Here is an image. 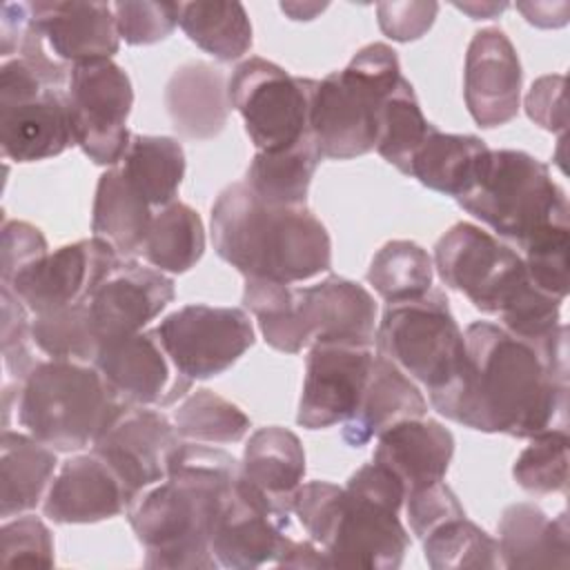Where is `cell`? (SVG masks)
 <instances>
[{
    "label": "cell",
    "mask_w": 570,
    "mask_h": 570,
    "mask_svg": "<svg viewBox=\"0 0 570 570\" xmlns=\"http://www.w3.org/2000/svg\"><path fill=\"white\" fill-rule=\"evenodd\" d=\"M463 338V374L439 414L517 439L568 430V379L557 376L530 343L488 321L468 325Z\"/></svg>",
    "instance_id": "6da1fadb"
},
{
    "label": "cell",
    "mask_w": 570,
    "mask_h": 570,
    "mask_svg": "<svg viewBox=\"0 0 570 570\" xmlns=\"http://www.w3.org/2000/svg\"><path fill=\"white\" fill-rule=\"evenodd\" d=\"M240 472V463L225 450L180 443L169 459L167 479L127 505L129 525L145 548L142 563L169 570L216 568L209 548L214 519Z\"/></svg>",
    "instance_id": "7a4b0ae2"
},
{
    "label": "cell",
    "mask_w": 570,
    "mask_h": 570,
    "mask_svg": "<svg viewBox=\"0 0 570 570\" xmlns=\"http://www.w3.org/2000/svg\"><path fill=\"white\" fill-rule=\"evenodd\" d=\"M212 240L245 278L289 285L332 267L330 234L305 205H267L245 183L225 187L214 200Z\"/></svg>",
    "instance_id": "3957f363"
},
{
    "label": "cell",
    "mask_w": 570,
    "mask_h": 570,
    "mask_svg": "<svg viewBox=\"0 0 570 570\" xmlns=\"http://www.w3.org/2000/svg\"><path fill=\"white\" fill-rule=\"evenodd\" d=\"M125 410L94 363L40 361L16 394L18 423L58 452L94 445Z\"/></svg>",
    "instance_id": "277c9868"
},
{
    "label": "cell",
    "mask_w": 570,
    "mask_h": 570,
    "mask_svg": "<svg viewBox=\"0 0 570 570\" xmlns=\"http://www.w3.org/2000/svg\"><path fill=\"white\" fill-rule=\"evenodd\" d=\"M396 51L385 42L363 47L345 69L314 80L309 134L321 158L350 160L376 147L379 116L401 82Z\"/></svg>",
    "instance_id": "5b68a950"
},
{
    "label": "cell",
    "mask_w": 570,
    "mask_h": 570,
    "mask_svg": "<svg viewBox=\"0 0 570 570\" xmlns=\"http://www.w3.org/2000/svg\"><path fill=\"white\" fill-rule=\"evenodd\" d=\"M456 203L517 252L552 227H568L570 214L548 165L519 149H490L474 187Z\"/></svg>",
    "instance_id": "8992f818"
},
{
    "label": "cell",
    "mask_w": 570,
    "mask_h": 570,
    "mask_svg": "<svg viewBox=\"0 0 570 570\" xmlns=\"http://www.w3.org/2000/svg\"><path fill=\"white\" fill-rule=\"evenodd\" d=\"M376 354L428 390L439 412L456 390L465 365V338L441 289L390 303L376 325Z\"/></svg>",
    "instance_id": "52a82bcc"
},
{
    "label": "cell",
    "mask_w": 570,
    "mask_h": 570,
    "mask_svg": "<svg viewBox=\"0 0 570 570\" xmlns=\"http://www.w3.org/2000/svg\"><path fill=\"white\" fill-rule=\"evenodd\" d=\"M403 483L383 465L358 468L343 488L332 534L323 548L330 568L394 570L403 563L410 534L399 519Z\"/></svg>",
    "instance_id": "ba28073f"
},
{
    "label": "cell",
    "mask_w": 570,
    "mask_h": 570,
    "mask_svg": "<svg viewBox=\"0 0 570 570\" xmlns=\"http://www.w3.org/2000/svg\"><path fill=\"white\" fill-rule=\"evenodd\" d=\"M434 267L485 314L501 316L532 287L521 254L472 223H456L439 238Z\"/></svg>",
    "instance_id": "9c48e42d"
},
{
    "label": "cell",
    "mask_w": 570,
    "mask_h": 570,
    "mask_svg": "<svg viewBox=\"0 0 570 570\" xmlns=\"http://www.w3.org/2000/svg\"><path fill=\"white\" fill-rule=\"evenodd\" d=\"M312 89V78H296L265 58L240 62L227 82L229 102L258 151L287 149L309 134Z\"/></svg>",
    "instance_id": "30bf717a"
},
{
    "label": "cell",
    "mask_w": 570,
    "mask_h": 570,
    "mask_svg": "<svg viewBox=\"0 0 570 570\" xmlns=\"http://www.w3.org/2000/svg\"><path fill=\"white\" fill-rule=\"evenodd\" d=\"M67 105L76 145L102 167L120 165L131 134V80L111 58L71 65Z\"/></svg>",
    "instance_id": "8fae6325"
},
{
    "label": "cell",
    "mask_w": 570,
    "mask_h": 570,
    "mask_svg": "<svg viewBox=\"0 0 570 570\" xmlns=\"http://www.w3.org/2000/svg\"><path fill=\"white\" fill-rule=\"evenodd\" d=\"M156 334L178 372L191 381L223 374L254 345L252 321L240 307L185 305L167 314Z\"/></svg>",
    "instance_id": "7c38bea8"
},
{
    "label": "cell",
    "mask_w": 570,
    "mask_h": 570,
    "mask_svg": "<svg viewBox=\"0 0 570 570\" xmlns=\"http://www.w3.org/2000/svg\"><path fill=\"white\" fill-rule=\"evenodd\" d=\"M289 514L292 510L276 503L240 472L214 519L209 537L214 559L234 570L276 563L289 537Z\"/></svg>",
    "instance_id": "4fadbf2b"
},
{
    "label": "cell",
    "mask_w": 570,
    "mask_h": 570,
    "mask_svg": "<svg viewBox=\"0 0 570 570\" xmlns=\"http://www.w3.org/2000/svg\"><path fill=\"white\" fill-rule=\"evenodd\" d=\"M120 261L107 240L94 236L62 245L2 285L11 287L31 314H45L87 303Z\"/></svg>",
    "instance_id": "5bb4252c"
},
{
    "label": "cell",
    "mask_w": 570,
    "mask_h": 570,
    "mask_svg": "<svg viewBox=\"0 0 570 570\" xmlns=\"http://www.w3.org/2000/svg\"><path fill=\"white\" fill-rule=\"evenodd\" d=\"M372 361L370 345L312 343L296 423L305 430H323L350 421L361 403Z\"/></svg>",
    "instance_id": "9a60e30c"
},
{
    "label": "cell",
    "mask_w": 570,
    "mask_h": 570,
    "mask_svg": "<svg viewBox=\"0 0 570 570\" xmlns=\"http://www.w3.org/2000/svg\"><path fill=\"white\" fill-rule=\"evenodd\" d=\"M176 425L154 407H129L91 445L120 479L127 505L147 488L167 479V465L180 445Z\"/></svg>",
    "instance_id": "2e32d148"
},
{
    "label": "cell",
    "mask_w": 570,
    "mask_h": 570,
    "mask_svg": "<svg viewBox=\"0 0 570 570\" xmlns=\"http://www.w3.org/2000/svg\"><path fill=\"white\" fill-rule=\"evenodd\" d=\"M94 365L129 407H167L191 387V379L171 363L156 330L100 345Z\"/></svg>",
    "instance_id": "e0dca14e"
},
{
    "label": "cell",
    "mask_w": 570,
    "mask_h": 570,
    "mask_svg": "<svg viewBox=\"0 0 570 570\" xmlns=\"http://www.w3.org/2000/svg\"><path fill=\"white\" fill-rule=\"evenodd\" d=\"M176 287L165 272L122 258L89 296V316L100 345L142 332L174 301Z\"/></svg>",
    "instance_id": "ac0fdd59"
},
{
    "label": "cell",
    "mask_w": 570,
    "mask_h": 570,
    "mask_svg": "<svg viewBox=\"0 0 570 570\" xmlns=\"http://www.w3.org/2000/svg\"><path fill=\"white\" fill-rule=\"evenodd\" d=\"M523 71L510 38L488 27L472 36L465 53L463 96L479 127L492 129L519 114Z\"/></svg>",
    "instance_id": "d6986e66"
},
{
    "label": "cell",
    "mask_w": 570,
    "mask_h": 570,
    "mask_svg": "<svg viewBox=\"0 0 570 570\" xmlns=\"http://www.w3.org/2000/svg\"><path fill=\"white\" fill-rule=\"evenodd\" d=\"M31 22L58 62L111 58L120 47L114 7L107 2H29Z\"/></svg>",
    "instance_id": "ffe728a7"
},
{
    "label": "cell",
    "mask_w": 570,
    "mask_h": 570,
    "mask_svg": "<svg viewBox=\"0 0 570 570\" xmlns=\"http://www.w3.org/2000/svg\"><path fill=\"white\" fill-rule=\"evenodd\" d=\"M2 154L16 163L53 158L76 145L67 89L0 100Z\"/></svg>",
    "instance_id": "44dd1931"
},
{
    "label": "cell",
    "mask_w": 570,
    "mask_h": 570,
    "mask_svg": "<svg viewBox=\"0 0 570 570\" xmlns=\"http://www.w3.org/2000/svg\"><path fill=\"white\" fill-rule=\"evenodd\" d=\"M294 289L309 345L316 341L374 345L376 303L363 285L327 276L316 285Z\"/></svg>",
    "instance_id": "7402d4cb"
},
{
    "label": "cell",
    "mask_w": 570,
    "mask_h": 570,
    "mask_svg": "<svg viewBox=\"0 0 570 570\" xmlns=\"http://www.w3.org/2000/svg\"><path fill=\"white\" fill-rule=\"evenodd\" d=\"M122 510L125 488L96 452L67 459L45 499V517L53 523H98Z\"/></svg>",
    "instance_id": "603a6c76"
},
{
    "label": "cell",
    "mask_w": 570,
    "mask_h": 570,
    "mask_svg": "<svg viewBox=\"0 0 570 570\" xmlns=\"http://www.w3.org/2000/svg\"><path fill=\"white\" fill-rule=\"evenodd\" d=\"M374 463L387 468L407 492L445 479L454 454V436L432 419H407L376 436Z\"/></svg>",
    "instance_id": "cb8c5ba5"
},
{
    "label": "cell",
    "mask_w": 570,
    "mask_h": 570,
    "mask_svg": "<svg viewBox=\"0 0 570 570\" xmlns=\"http://www.w3.org/2000/svg\"><path fill=\"white\" fill-rule=\"evenodd\" d=\"M227 78L209 62L180 65L165 87V105L174 129L191 140L218 136L229 116Z\"/></svg>",
    "instance_id": "d4e9b609"
},
{
    "label": "cell",
    "mask_w": 570,
    "mask_h": 570,
    "mask_svg": "<svg viewBox=\"0 0 570 570\" xmlns=\"http://www.w3.org/2000/svg\"><path fill=\"white\" fill-rule=\"evenodd\" d=\"M425 412L428 401L416 383L394 363L374 354L361 403L354 416L343 423V439L347 445L361 448L394 423L421 419Z\"/></svg>",
    "instance_id": "484cf974"
},
{
    "label": "cell",
    "mask_w": 570,
    "mask_h": 570,
    "mask_svg": "<svg viewBox=\"0 0 570 570\" xmlns=\"http://www.w3.org/2000/svg\"><path fill=\"white\" fill-rule=\"evenodd\" d=\"M499 554L503 568L570 566L568 514L548 517L534 503H512L499 519Z\"/></svg>",
    "instance_id": "4316f807"
},
{
    "label": "cell",
    "mask_w": 570,
    "mask_h": 570,
    "mask_svg": "<svg viewBox=\"0 0 570 570\" xmlns=\"http://www.w3.org/2000/svg\"><path fill=\"white\" fill-rule=\"evenodd\" d=\"M488 151L490 147L476 136L443 134L434 127L414 151L407 176L428 189L461 198L474 187Z\"/></svg>",
    "instance_id": "83f0119b"
},
{
    "label": "cell",
    "mask_w": 570,
    "mask_h": 570,
    "mask_svg": "<svg viewBox=\"0 0 570 570\" xmlns=\"http://www.w3.org/2000/svg\"><path fill=\"white\" fill-rule=\"evenodd\" d=\"M154 207L129 185L120 167L107 169L96 185L91 232L107 240L120 258L142 254V245L154 218Z\"/></svg>",
    "instance_id": "f1b7e54d"
},
{
    "label": "cell",
    "mask_w": 570,
    "mask_h": 570,
    "mask_svg": "<svg viewBox=\"0 0 570 570\" xmlns=\"http://www.w3.org/2000/svg\"><path fill=\"white\" fill-rule=\"evenodd\" d=\"M58 465L56 450L36 436L2 430L0 439V514L20 517L33 510Z\"/></svg>",
    "instance_id": "f546056e"
},
{
    "label": "cell",
    "mask_w": 570,
    "mask_h": 570,
    "mask_svg": "<svg viewBox=\"0 0 570 570\" xmlns=\"http://www.w3.org/2000/svg\"><path fill=\"white\" fill-rule=\"evenodd\" d=\"M240 468L267 497L292 510V497L305 476V450L292 430L261 428L249 436Z\"/></svg>",
    "instance_id": "4dcf8cb0"
},
{
    "label": "cell",
    "mask_w": 570,
    "mask_h": 570,
    "mask_svg": "<svg viewBox=\"0 0 570 570\" xmlns=\"http://www.w3.org/2000/svg\"><path fill=\"white\" fill-rule=\"evenodd\" d=\"M318 163L321 151L312 134H305L287 149L256 151L245 185L267 205L303 207Z\"/></svg>",
    "instance_id": "1f68e13d"
},
{
    "label": "cell",
    "mask_w": 570,
    "mask_h": 570,
    "mask_svg": "<svg viewBox=\"0 0 570 570\" xmlns=\"http://www.w3.org/2000/svg\"><path fill=\"white\" fill-rule=\"evenodd\" d=\"M116 167L151 207L160 209L176 200L185 176V151L176 138L134 134Z\"/></svg>",
    "instance_id": "d6a6232c"
},
{
    "label": "cell",
    "mask_w": 570,
    "mask_h": 570,
    "mask_svg": "<svg viewBox=\"0 0 570 570\" xmlns=\"http://www.w3.org/2000/svg\"><path fill=\"white\" fill-rule=\"evenodd\" d=\"M205 252V227L196 209L174 200L154 212L142 256L158 272L185 274Z\"/></svg>",
    "instance_id": "836d02e7"
},
{
    "label": "cell",
    "mask_w": 570,
    "mask_h": 570,
    "mask_svg": "<svg viewBox=\"0 0 570 570\" xmlns=\"http://www.w3.org/2000/svg\"><path fill=\"white\" fill-rule=\"evenodd\" d=\"M178 24L220 62L238 60L252 47V24L240 2H180Z\"/></svg>",
    "instance_id": "e575fe53"
},
{
    "label": "cell",
    "mask_w": 570,
    "mask_h": 570,
    "mask_svg": "<svg viewBox=\"0 0 570 570\" xmlns=\"http://www.w3.org/2000/svg\"><path fill=\"white\" fill-rule=\"evenodd\" d=\"M243 303L256 316L269 347L298 354L309 345L294 287L265 278H245Z\"/></svg>",
    "instance_id": "d590c367"
},
{
    "label": "cell",
    "mask_w": 570,
    "mask_h": 570,
    "mask_svg": "<svg viewBox=\"0 0 570 570\" xmlns=\"http://www.w3.org/2000/svg\"><path fill=\"white\" fill-rule=\"evenodd\" d=\"M434 263L430 254L412 240H390L372 258L367 281L390 305L414 301L432 289Z\"/></svg>",
    "instance_id": "8d00e7d4"
},
{
    "label": "cell",
    "mask_w": 570,
    "mask_h": 570,
    "mask_svg": "<svg viewBox=\"0 0 570 570\" xmlns=\"http://www.w3.org/2000/svg\"><path fill=\"white\" fill-rule=\"evenodd\" d=\"M421 541L425 561L434 570H494L503 566L499 543L465 514L441 523Z\"/></svg>",
    "instance_id": "74e56055"
},
{
    "label": "cell",
    "mask_w": 570,
    "mask_h": 570,
    "mask_svg": "<svg viewBox=\"0 0 570 570\" xmlns=\"http://www.w3.org/2000/svg\"><path fill=\"white\" fill-rule=\"evenodd\" d=\"M432 129L434 125L423 116L412 85L401 78L396 89L383 102L379 116V140L374 149L401 174H407L414 151Z\"/></svg>",
    "instance_id": "f35d334b"
},
{
    "label": "cell",
    "mask_w": 570,
    "mask_h": 570,
    "mask_svg": "<svg viewBox=\"0 0 570 570\" xmlns=\"http://www.w3.org/2000/svg\"><path fill=\"white\" fill-rule=\"evenodd\" d=\"M31 338L33 345L53 361L94 363L100 350L87 303L33 314Z\"/></svg>",
    "instance_id": "ab89813d"
},
{
    "label": "cell",
    "mask_w": 570,
    "mask_h": 570,
    "mask_svg": "<svg viewBox=\"0 0 570 570\" xmlns=\"http://www.w3.org/2000/svg\"><path fill=\"white\" fill-rule=\"evenodd\" d=\"M174 425L185 441L236 443L247 434L249 416L232 401L203 387L174 410Z\"/></svg>",
    "instance_id": "60d3db41"
},
{
    "label": "cell",
    "mask_w": 570,
    "mask_h": 570,
    "mask_svg": "<svg viewBox=\"0 0 570 570\" xmlns=\"http://www.w3.org/2000/svg\"><path fill=\"white\" fill-rule=\"evenodd\" d=\"M568 430H550L530 439L514 461L512 476L530 494H566L568 488Z\"/></svg>",
    "instance_id": "b9f144b4"
},
{
    "label": "cell",
    "mask_w": 570,
    "mask_h": 570,
    "mask_svg": "<svg viewBox=\"0 0 570 570\" xmlns=\"http://www.w3.org/2000/svg\"><path fill=\"white\" fill-rule=\"evenodd\" d=\"M568 249L570 225L539 234L519 252L532 285L561 301L568 294Z\"/></svg>",
    "instance_id": "7bdbcfd3"
},
{
    "label": "cell",
    "mask_w": 570,
    "mask_h": 570,
    "mask_svg": "<svg viewBox=\"0 0 570 570\" xmlns=\"http://www.w3.org/2000/svg\"><path fill=\"white\" fill-rule=\"evenodd\" d=\"M0 563L7 568H51L53 539L49 528L33 514L4 521L0 530Z\"/></svg>",
    "instance_id": "ee69618b"
},
{
    "label": "cell",
    "mask_w": 570,
    "mask_h": 570,
    "mask_svg": "<svg viewBox=\"0 0 570 570\" xmlns=\"http://www.w3.org/2000/svg\"><path fill=\"white\" fill-rule=\"evenodd\" d=\"M116 29L127 45H154L178 24L180 2H114Z\"/></svg>",
    "instance_id": "f6af8a7d"
},
{
    "label": "cell",
    "mask_w": 570,
    "mask_h": 570,
    "mask_svg": "<svg viewBox=\"0 0 570 570\" xmlns=\"http://www.w3.org/2000/svg\"><path fill=\"white\" fill-rule=\"evenodd\" d=\"M31 321L24 303L13 294L11 287L2 285V356L7 372L22 383L31 370L40 363L33 356Z\"/></svg>",
    "instance_id": "bcb514c9"
},
{
    "label": "cell",
    "mask_w": 570,
    "mask_h": 570,
    "mask_svg": "<svg viewBox=\"0 0 570 570\" xmlns=\"http://www.w3.org/2000/svg\"><path fill=\"white\" fill-rule=\"evenodd\" d=\"M343 488L327 481L301 483L292 497V512L298 517L307 537L323 550L338 512Z\"/></svg>",
    "instance_id": "7dc6e473"
},
{
    "label": "cell",
    "mask_w": 570,
    "mask_h": 570,
    "mask_svg": "<svg viewBox=\"0 0 570 570\" xmlns=\"http://www.w3.org/2000/svg\"><path fill=\"white\" fill-rule=\"evenodd\" d=\"M403 503L407 510L410 530L416 534V539H423L441 523L465 514L456 494L443 481L407 492Z\"/></svg>",
    "instance_id": "c3c4849f"
},
{
    "label": "cell",
    "mask_w": 570,
    "mask_h": 570,
    "mask_svg": "<svg viewBox=\"0 0 570 570\" xmlns=\"http://www.w3.org/2000/svg\"><path fill=\"white\" fill-rule=\"evenodd\" d=\"M47 254V240L38 227L24 220L2 223V283H9L16 274H20Z\"/></svg>",
    "instance_id": "681fc988"
},
{
    "label": "cell",
    "mask_w": 570,
    "mask_h": 570,
    "mask_svg": "<svg viewBox=\"0 0 570 570\" xmlns=\"http://www.w3.org/2000/svg\"><path fill=\"white\" fill-rule=\"evenodd\" d=\"M525 111L539 127L566 136L568 109H566V76H541L532 82L525 96Z\"/></svg>",
    "instance_id": "f907efd6"
},
{
    "label": "cell",
    "mask_w": 570,
    "mask_h": 570,
    "mask_svg": "<svg viewBox=\"0 0 570 570\" xmlns=\"http://www.w3.org/2000/svg\"><path fill=\"white\" fill-rule=\"evenodd\" d=\"M379 27L381 31L396 40L410 42L421 38L434 22L439 13L436 2H379Z\"/></svg>",
    "instance_id": "816d5d0a"
},
{
    "label": "cell",
    "mask_w": 570,
    "mask_h": 570,
    "mask_svg": "<svg viewBox=\"0 0 570 570\" xmlns=\"http://www.w3.org/2000/svg\"><path fill=\"white\" fill-rule=\"evenodd\" d=\"M31 13L29 2H4L0 9V38H2V56L9 60V56L20 51V45L29 31Z\"/></svg>",
    "instance_id": "f5cc1de1"
},
{
    "label": "cell",
    "mask_w": 570,
    "mask_h": 570,
    "mask_svg": "<svg viewBox=\"0 0 570 570\" xmlns=\"http://www.w3.org/2000/svg\"><path fill=\"white\" fill-rule=\"evenodd\" d=\"M276 566H287V568H330L325 552L312 541V539H303L296 541L292 537H287Z\"/></svg>",
    "instance_id": "db71d44e"
},
{
    "label": "cell",
    "mask_w": 570,
    "mask_h": 570,
    "mask_svg": "<svg viewBox=\"0 0 570 570\" xmlns=\"http://www.w3.org/2000/svg\"><path fill=\"white\" fill-rule=\"evenodd\" d=\"M517 9L525 16V20L530 24L550 29V27H561L568 22V18L554 16V11L570 9V4L568 2H554V4H550V2H517Z\"/></svg>",
    "instance_id": "11a10c76"
},
{
    "label": "cell",
    "mask_w": 570,
    "mask_h": 570,
    "mask_svg": "<svg viewBox=\"0 0 570 570\" xmlns=\"http://www.w3.org/2000/svg\"><path fill=\"white\" fill-rule=\"evenodd\" d=\"M456 9H461V11H465V13H470L474 20H479V18H494V13H501V11H505L508 9V4L505 2H463V4H454Z\"/></svg>",
    "instance_id": "9f6ffc18"
},
{
    "label": "cell",
    "mask_w": 570,
    "mask_h": 570,
    "mask_svg": "<svg viewBox=\"0 0 570 570\" xmlns=\"http://www.w3.org/2000/svg\"><path fill=\"white\" fill-rule=\"evenodd\" d=\"M327 4H307V2H283L281 9L292 18V20H312L318 11H323Z\"/></svg>",
    "instance_id": "6f0895ef"
}]
</instances>
